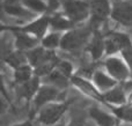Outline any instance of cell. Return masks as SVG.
<instances>
[{
    "mask_svg": "<svg viewBox=\"0 0 132 126\" xmlns=\"http://www.w3.org/2000/svg\"><path fill=\"white\" fill-rule=\"evenodd\" d=\"M93 28L88 27H73L63 34L62 46L60 50L65 52H74V51L86 49L89 39L93 35Z\"/></svg>",
    "mask_w": 132,
    "mask_h": 126,
    "instance_id": "6da1fadb",
    "label": "cell"
},
{
    "mask_svg": "<svg viewBox=\"0 0 132 126\" xmlns=\"http://www.w3.org/2000/svg\"><path fill=\"white\" fill-rule=\"evenodd\" d=\"M63 13L71 21L73 27L89 21L90 17V5L87 0H63Z\"/></svg>",
    "mask_w": 132,
    "mask_h": 126,
    "instance_id": "7a4b0ae2",
    "label": "cell"
},
{
    "mask_svg": "<svg viewBox=\"0 0 132 126\" xmlns=\"http://www.w3.org/2000/svg\"><path fill=\"white\" fill-rule=\"evenodd\" d=\"M19 30V31H23L30 34L32 36L37 37L38 39H42L49 31H50V16L48 14L44 15H39L37 17L32 19V20L24 22L23 24L20 25H5L2 23L1 30Z\"/></svg>",
    "mask_w": 132,
    "mask_h": 126,
    "instance_id": "3957f363",
    "label": "cell"
},
{
    "mask_svg": "<svg viewBox=\"0 0 132 126\" xmlns=\"http://www.w3.org/2000/svg\"><path fill=\"white\" fill-rule=\"evenodd\" d=\"M68 109V103L63 102H53L43 106L36 115L37 124L43 126H56L64 117Z\"/></svg>",
    "mask_w": 132,
    "mask_h": 126,
    "instance_id": "277c9868",
    "label": "cell"
},
{
    "mask_svg": "<svg viewBox=\"0 0 132 126\" xmlns=\"http://www.w3.org/2000/svg\"><path fill=\"white\" fill-rule=\"evenodd\" d=\"M103 68L111 78L118 83H123L131 80V72L122 55L105 57L102 61Z\"/></svg>",
    "mask_w": 132,
    "mask_h": 126,
    "instance_id": "5b68a950",
    "label": "cell"
},
{
    "mask_svg": "<svg viewBox=\"0 0 132 126\" xmlns=\"http://www.w3.org/2000/svg\"><path fill=\"white\" fill-rule=\"evenodd\" d=\"M105 57L122 55L123 51L132 46V39L124 31H110L104 35Z\"/></svg>",
    "mask_w": 132,
    "mask_h": 126,
    "instance_id": "8992f818",
    "label": "cell"
},
{
    "mask_svg": "<svg viewBox=\"0 0 132 126\" xmlns=\"http://www.w3.org/2000/svg\"><path fill=\"white\" fill-rule=\"evenodd\" d=\"M63 101H64V90H60L58 88L46 83V85H41V87L37 90L31 103L32 108L37 113L43 106L48 105V104Z\"/></svg>",
    "mask_w": 132,
    "mask_h": 126,
    "instance_id": "52a82bcc",
    "label": "cell"
},
{
    "mask_svg": "<svg viewBox=\"0 0 132 126\" xmlns=\"http://www.w3.org/2000/svg\"><path fill=\"white\" fill-rule=\"evenodd\" d=\"M89 25L93 29H100V25L111 16V0H90Z\"/></svg>",
    "mask_w": 132,
    "mask_h": 126,
    "instance_id": "ba28073f",
    "label": "cell"
},
{
    "mask_svg": "<svg viewBox=\"0 0 132 126\" xmlns=\"http://www.w3.org/2000/svg\"><path fill=\"white\" fill-rule=\"evenodd\" d=\"M110 20L122 27L132 25V2L129 0H111Z\"/></svg>",
    "mask_w": 132,
    "mask_h": 126,
    "instance_id": "9c48e42d",
    "label": "cell"
},
{
    "mask_svg": "<svg viewBox=\"0 0 132 126\" xmlns=\"http://www.w3.org/2000/svg\"><path fill=\"white\" fill-rule=\"evenodd\" d=\"M71 85L74 86V88H77L85 96L89 97V98L94 100V101L98 102V103L104 104L103 95L101 94L100 90L94 86L93 81H92L90 79H87V78H84V76L78 75V74H74V75L71 78Z\"/></svg>",
    "mask_w": 132,
    "mask_h": 126,
    "instance_id": "30bf717a",
    "label": "cell"
},
{
    "mask_svg": "<svg viewBox=\"0 0 132 126\" xmlns=\"http://www.w3.org/2000/svg\"><path fill=\"white\" fill-rule=\"evenodd\" d=\"M2 9H4L6 15L26 21V22L37 17V15H35L34 13L28 11L21 4V0H4L2 1Z\"/></svg>",
    "mask_w": 132,
    "mask_h": 126,
    "instance_id": "8fae6325",
    "label": "cell"
},
{
    "mask_svg": "<svg viewBox=\"0 0 132 126\" xmlns=\"http://www.w3.org/2000/svg\"><path fill=\"white\" fill-rule=\"evenodd\" d=\"M93 35L89 39L88 44L86 46V52L89 55V57L95 60L104 59L105 58V44H104V35L100 31V29H93Z\"/></svg>",
    "mask_w": 132,
    "mask_h": 126,
    "instance_id": "7c38bea8",
    "label": "cell"
},
{
    "mask_svg": "<svg viewBox=\"0 0 132 126\" xmlns=\"http://www.w3.org/2000/svg\"><path fill=\"white\" fill-rule=\"evenodd\" d=\"M14 35V49L21 52H29L41 45V39L19 30H8Z\"/></svg>",
    "mask_w": 132,
    "mask_h": 126,
    "instance_id": "4fadbf2b",
    "label": "cell"
},
{
    "mask_svg": "<svg viewBox=\"0 0 132 126\" xmlns=\"http://www.w3.org/2000/svg\"><path fill=\"white\" fill-rule=\"evenodd\" d=\"M88 115L90 120L96 126H117L121 123L111 111L104 110V109L96 105L89 108Z\"/></svg>",
    "mask_w": 132,
    "mask_h": 126,
    "instance_id": "5bb4252c",
    "label": "cell"
},
{
    "mask_svg": "<svg viewBox=\"0 0 132 126\" xmlns=\"http://www.w3.org/2000/svg\"><path fill=\"white\" fill-rule=\"evenodd\" d=\"M102 95L104 105L108 108H118V106H123L128 104V94L121 83H118L115 88H112L111 90Z\"/></svg>",
    "mask_w": 132,
    "mask_h": 126,
    "instance_id": "9a60e30c",
    "label": "cell"
},
{
    "mask_svg": "<svg viewBox=\"0 0 132 126\" xmlns=\"http://www.w3.org/2000/svg\"><path fill=\"white\" fill-rule=\"evenodd\" d=\"M92 81H93L94 86L100 90L101 94L109 92L118 85V82L114 78H111L104 71V68H95L93 76H92Z\"/></svg>",
    "mask_w": 132,
    "mask_h": 126,
    "instance_id": "2e32d148",
    "label": "cell"
},
{
    "mask_svg": "<svg viewBox=\"0 0 132 126\" xmlns=\"http://www.w3.org/2000/svg\"><path fill=\"white\" fill-rule=\"evenodd\" d=\"M41 79L39 76L35 75L32 79H30L29 81L24 83L18 85V94L20 97L24 98L26 101H32L36 95L37 90L41 87Z\"/></svg>",
    "mask_w": 132,
    "mask_h": 126,
    "instance_id": "e0dca14e",
    "label": "cell"
},
{
    "mask_svg": "<svg viewBox=\"0 0 132 126\" xmlns=\"http://www.w3.org/2000/svg\"><path fill=\"white\" fill-rule=\"evenodd\" d=\"M49 16H50V30L64 34L65 31L73 28V24L66 17V15L63 13L62 9H59V11L55 12L52 14H49Z\"/></svg>",
    "mask_w": 132,
    "mask_h": 126,
    "instance_id": "ac0fdd59",
    "label": "cell"
},
{
    "mask_svg": "<svg viewBox=\"0 0 132 126\" xmlns=\"http://www.w3.org/2000/svg\"><path fill=\"white\" fill-rule=\"evenodd\" d=\"M63 32L50 30L43 38L41 39V46L49 51H56L62 46Z\"/></svg>",
    "mask_w": 132,
    "mask_h": 126,
    "instance_id": "d6986e66",
    "label": "cell"
},
{
    "mask_svg": "<svg viewBox=\"0 0 132 126\" xmlns=\"http://www.w3.org/2000/svg\"><path fill=\"white\" fill-rule=\"evenodd\" d=\"M13 76L15 85H21L35 76V71L30 64H24L22 66H19L16 68H13Z\"/></svg>",
    "mask_w": 132,
    "mask_h": 126,
    "instance_id": "ffe728a7",
    "label": "cell"
},
{
    "mask_svg": "<svg viewBox=\"0 0 132 126\" xmlns=\"http://www.w3.org/2000/svg\"><path fill=\"white\" fill-rule=\"evenodd\" d=\"M21 4L35 15L49 14V1L48 0H21Z\"/></svg>",
    "mask_w": 132,
    "mask_h": 126,
    "instance_id": "44dd1931",
    "label": "cell"
},
{
    "mask_svg": "<svg viewBox=\"0 0 132 126\" xmlns=\"http://www.w3.org/2000/svg\"><path fill=\"white\" fill-rule=\"evenodd\" d=\"M46 80H48V85L53 86V87L58 88L60 90H64L66 88V86L68 83H71V79H68L66 75L59 72L57 68H55L48 76H46Z\"/></svg>",
    "mask_w": 132,
    "mask_h": 126,
    "instance_id": "7402d4cb",
    "label": "cell"
},
{
    "mask_svg": "<svg viewBox=\"0 0 132 126\" xmlns=\"http://www.w3.org/2000/svg\"><path fill=\"white\" fill-rule=\"evenodd\" d=\"M110 111L116 116L122 123H128L132 124V105H123L118 106V108H109Z\"/></svg>",
    "mask_w": 132,
    "mask_h": 126,
    "instance_id": "603a6c76",
    "label": "cell"
},
{
    "mask_svg": "<svg viewBox=\"0 0 132 126\" xmlns=\"http://www.w3.org/2000/svg\"><path fill=\"white\" fill-rule=\"evenodd\" d=\"M56 68H57L59 72H62V73L64 74V75L67 76L68 79H71L75 74L73 65L71 64L68 60H65V59H59L58 60L57 65H56Z\"/></svg>",
    "mask_w": 132,
    "mask_h": 126,
    "instance_id": "cb8c5ba5",
    "label": "cell"
},
{
    "mask_svg": "<svg viewBox=\"0 0 132 126\" xmlns=\"http://www.w3.org/2000/svg\"><path fill=\"white\" fill-rule=\"evenodd\" d=\"M122 57L125 59L126 64H128L129 68H130V72H131V79H132V46L129 49H126L125 51L122 52Z\"/></svg>",
    "mask_w": 132,
    "mask_h": 126,
    "instance_id": "d4e9b609",
    "label": "cell"
},
{
    "mask_svg": "<svg viewBox=\"0 0 132 126\" xmlns=\"http://www.w3.org/2000/svg\"><path fill=\"white\" fill-rule=\"evenodd\" d=\"M67 126H85V123H82L81 120L74 118V119H72L70 123H68Z\"/></svg>",
    "mask_w": 132,
    "mask_h": 126,
    "instance_id": "484cf974",
    "label": "cell"
},
{
    "mask_svg": "<svg viewBox=\"0 0 132 126\" xmlns=\"http://www.w3.org/2000/svg\"><path fill=\"white\" fill-rule=\"evenodd\" d=\"M13 126H34L31 120H24V122L18 123V124H14Z\"/></svg>",
    "mask_w": 132,
    "mask_h": 126,
    "instance_id": "4316f807",
    "label": "cell"
},
{
    "mask_svg": "<svg viewBox=\"0 0 132 126\" xmlns=\"http://www.w3.org/2000/svg\"><path fill=\"white\" fill-rule=\"evenodd\" d=\"M128 104L129 105H132V90L128 94Z\"/></svg>",
    "mask_w": 132,
    "mask_h": 126,
    "instance_id": "83f0119b",
    "label": "cell"
},
{
    "mask_svg": "<svg viewBox=\"0 0 132 126\" xmlns=\"http://www.w3.org/2000/svg\"><path fill=\"white\" fill-rule=\"evenodd\" d=\"M85 126H96V125L93 122H86L85 123Z\"/></svg>",
    "mask_w": 132,
    "mask_h": 126,
    "instance_id": "f1b7e54d",
    "label": "cell"
},
{
    "mask_svg": "<svg viewBox=\"0 0 132 126\" xmlns=\"http://www.w3.org/2000/svg\"><path fill=\"white\" fill-rule=\"evenodd\" d=\"M117 126H132V124H128V123H119Z\"/></svg>",
    "mask_w": 132,
    "mask_h": 126,
    "instance_id": "f546056e",
    "label": "cell"
},
{
    "mask_svg": "<svg viewBox=\"0 0 132 126\" xmlns=\"http://www.w3.org/2000/svg\"><path fill=\"white\" fill-rule=\"evenodd\" d=\"M36 126H43V125H39V124H37V125H36Z\"/></svg>",
    "mask_w": 132,
    "mask_h": 126,
    "instance_id": "4dcf8cb0",
    "label": "cell"
}]
</instances>
